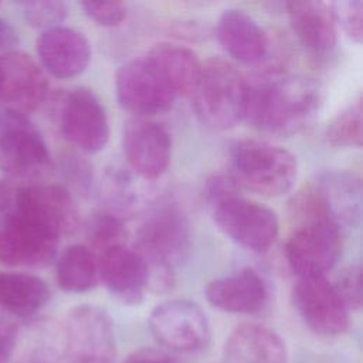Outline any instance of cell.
<instances>
[{
	"instance_id": "38",
	"label": "cell",
	"mask_w": 363,
	"mask_h": 363,
	"mask_svg": "<svg viewBox=\"0 0 363 363\" xmlns=\"http://www.w3.org/2000/svg\"><path fill=\"white\" fill-rule=\"evenodd\" d=\"M69 363H89V362H78V360H71Z\"/></svg>"
},
{
	"instance_id": "9",
	"label": "cell",
	"mask_w": 363,
	"mask_h": 363,
	"mask_svg": "<svg viewBox=\"0 0 363 363\" xmlns=\"http://www.w3.org/2000/svg\"><path fill=\"white\" fill-rule=\"evenodd\" d=\"M115 92L119 105L139 118L167 111L176 98L173 88L147 55L119 67Z\"/></svg>"
},
{
	"instance_id": "29",
	"label": "cell",
	"mask_w": 363,
	"mask_h": 363,
	"mask_svg": "<svg viewBox=\"0 0 363 363\" xmlns=\"http://www.w3.org/2000/svg\"><path fill=\"white\" fill-rule=\"evenodd\" d=\"M125 237L126 231L119 216L109 211H99L89 217L86 224V238L95 248L102 251L123 244Z\"/></svg>"
},
{
	"instance_id": "33",
	"label": "cell",
	"mask_w": 363,
	"mask_h": 363,
	"mask_svg": "<svg viewBox=\"0 0 363 363\" xmlns=\"http://www.w3.org/2000/svg\"><path fill=\"white\" fill-rule=\"evenodd\" d=\"M105 196L108 197V203L112 208L109 213H113V210H128L135 206V200L138 201V196L133 193L130 179L121 172H116L108 177Z\"/></svg>"
},
{
	"instance_id": "17",
	"label": "cell",
	"mask_w": 363,
	"mask_h": 363,
	"mask_svg": "<svg viewBox=\"0 0 363 363\" xmlns=\"http://www.w3.org/2000/svg\"><path fill=\"white\" fill-rule=\"evenodd\" d=\"M99 279L122 303H140L149 288V268L138 250L125 244L102 250L98 257Z\"/></svg>"
},
{
	"instance_id": "25",
	"label": "cell",
	"mask_w": 363,
	"mask_h": 363,
	"mask_svg": "<svg viewBox=\"0 0 363 363\" xmlns=\"http://www.w3.org/2000/svg\"><path fill=\"white\" fill-rule=\"evenodd\" d=\"M51 292L44 279L24 272L0 274V306L6 311L30 318L50 301Z\"/></svg>"
},
{
	"instance_id": "32",
	"label": "cell",
	"mask_w": 363,
	"mask_h": 363,
	"mask_svg": "<svg viewBox=\"0 0 363 363\" xmlns=\"http://www.w3.org/2000/svg\"><path fill=\"white\" fill-rule=\"evenodd\" d=\"M347 309H360L362 306V269L359 265L345 268L332 284Z\"/></svg>"
},
{
	"instance_id": "22",
	"label": "cell",
	"mask_w": 363,
	"mask_h": 363,
	"mask_svg": "<svg viewBox=\"0 0 363 363\" xmlns=\"http://www.w3.org/2000/svg\"><path fill=\"white\" fill-rule=\"evenodd\" d=\"M289 26L301 45L315 55H328L336 45L335 20L329 4L322 1H289Z\"/></svg>"
},
{
	"instance_id": "31",
	"label": "cell",
	"mask_w": 363,
	"mask_h": 363,
	"mask_svg": "<svg viewBox=\"0 0 363 363\" xmlns=\"http://www.w3.org/2000/svg\"><path fill=\"white\" fill-rule=\"evenodd\" d=\"M335 23L356 43L363 37V1L362 0H337L329 4Z\"/></svg>"
},
{
	"instance_id": "4",
	"label": "cell",
	"mask_w": 363,
	"mask_h": 363,
	"mask_svg": "<svg viewBox=\"0 0 363 363\" xmlns=\"http://www.w3.org/2000/svg\"><path fill=\"white\" fill-rule=\"evenodd\" d=\"M190 224L186 214L170 201L156 206L143 220L138 233V252L149 268V286L167 289L173 269L189 255Z\"/></svg>"
},
{
	"instance_id": "14",
	"label": "cell",
	"mask_w": 363,
	"mask_h": 363,
	"mask_svg": "<svg viewBox=\"0 0 363 363\" xmlns=\"http://www.w3.org/2000/svg\"><path fill=\"white\" fill-rule=\"evenodd\" d=\"M0 101L6 108L27 115L47 98L48 79L44 69L24 51L0 55Z\"/></svg>"
},
{
	"instance_id": "36",
	"label": "cell",
	"mask_w": 363,
	"mask_h": 363,
	"mask_svg": "<svg viewBox=\"0 0 363 363\" xmlns=\"http://www.w3.org/2000/svg\"><path fill=\"white\" fill-rule=\"evenodd\" d=\"M18 44L17 30L4 18L0 17V51L10 52L14 51Z\"/></svg>"
},
{
	"instance_id": "20",
	"label": "cell",
	"mask_w": 363,
	"mask_h": 363,
	"mask_svg": "<svg viewBox=\"0 0 363 363\" xmlns=\"http://www.w3.org/2000/svg\"><path fill=\"white\" fill-rule=\"evenodd\" d=\"M268 296L267 282L251 268L220 277L206 286L207 301L231 313H257L265 308Z\"/></svg>"
},
{
	"instance_id": "26",
	"label": "cell",
	"mask_w": 363,
	"mask_h": 363,
	"mask_svg": "<svg viewBox=\"0 0 363 363\" xmlns=\"http://www.w3.org/2000/svg\"><path fill=\"white\" fill-rule=\"evenodd\" d=\"M147 57L164 75L176 96H191L203 67L191 50L177 44L160 43L152 47Z\"/></svg>"
},
{
	"instance_id": "16",
	"label": "cell",
	"mask_w": 363,
	"mask_h": 363,
	"mask_svg": "<svg viewBox=\"0 0 363 363\" xmlns=\"http://www.w3.org/2000/svg\"><path fill=\"white\" fill-rule=\"evenodd\" d=\"M13 208L41 223L60 237L75 230L78 208L71 193L60 184H30L14 190Z\"/></svg>"
},
{
	"instance_id": "37",
	"label": "cell",
	"mask_w": 363,
	"mask_h": 363,
	"mask_svg": "<svg viewBox=\"0 0 363 363\" xmlns=\"http://www.w3.org/2000/svg\"><path fill=\"white\" fill-rule=\"evenodd\" d=\"M14 332H16V328L0 323V363L6 362L9 359Z\"/></svg>"
},
{
	"instance_id": "1",
	"label": "cell",
	"mask_w": 363,
	"mask_h": 363,
	"mask_svg": "<svg viewBox=\"0 0 363 363\" xmlns=\"http://www.w3.org/2000/svg\"><path fill=\"white\" fill-rule=\"evenodd\" d=\"M316 81L302 75H281L247 81L244 119L255 129L288 136L305 129L322 101Z\"/></svg>"
},
{
	"instance_id": "23",
	"label": "cell",
	"mask_w": 363,
	"mask_h": 363,
	"mask_svg": "<svg viewBox=\"0 0 363 363\" xmlns=\"http://www.w3.org/2000/svg\"><path fill=\"white\" fill-rule=\"evenodd\" d=\"M68 356L64 325L35 320L24 330L16 329L9 359L11 363H60Z\"/></svg>"
},
{
	"instance_id": "24",
	"label": "cell",
	"mask_w": 363,
	"mask_h": 363,
	"mask_svg": "<svg viewBox=\"0 0 363 363\" xmlns=\"http://www.w3.org/2000/svg\"><path fill=\"white\" fill-rule=\"evenodd\" d=\"M228 363H286V347L281 336L258 323L237 326L225 340Z\"/></svg>"
},
{
	"instance_id": "5",
	"label": "cell",
	"mask_w": 363,
	"mask_h": 363,
	"mask_svg": "<svg viewBox=\"0 0 363 363\" xmlns=\"http://www.w3.org/2000/svg\"><path fill=\"white\" fill-rule=\"evenodd\" d=\"M233 180L258 194L277 197L288 193L298 176L296 157L267 140L241 139L228 150Z\"/></svg>"
},
{
	"instance_id": "39",
	"label": "cell",
	"mask_w": 363,
	"mask_h": 363,
	"mask_svg": "<svg viewBox=\"0 0 363 363\" xmlns=\"http://www.w3.org/2000/svg\"><path fill=\"white\" fill-rule=\"evenodd\" d=\"M0 82H1V72H0Z\"/></svg>"
},
{
	"instance_id": "27",
	"label": "cell",
	"mask_w": 363,
	"mask_h": 363,
	"mask_svg": "<svg viewBox=\"0 0 363 363\" xmlns=\"http://www.w3.org/2000/svg\"><path fill=\"white\" fill-rule=\"evenodd\" d=\"M55 277L58 286L69 294H82L96 286L99 281L98 257L81 244L67 247L57 259Z\"/></svg>"
},
{
	"instance_id": "2",
	"label": "cell",
	"mask_w": 363,
	"mask_h": 363,
	"mask_svg": "<svg viewBox=\"0 0 363 363\" xmlns=\"http://www.w3.org/2000/svg\"><path fill=\"white\" fill-rule=\"evenodd\" d=\"M204 199L217 227L235 244L255 252L267 251L277 240V214L238 193L230 174H213L204 186Z\"/></svg>"
},
{
	"instance_id": "15",
	"label": "cell",
	"mask_w": 363,
	"mask_h": 363,
	"mask_svg": "<svg viewBox=\"0 0 363 363\" xmlns=\"http://www.w3.org/2000/svg\"><path fill=\"white\" fill-rule=\"evenodd\" d=\"M122 146L130 167L143 179L153 180L166 172L172 155V139L163 125L143 118L126 122Z\"/></svg>"
},
{
	"instance_id": "34",
	"label": "cell",
	"mask_w": 363,
	"mask_h": 363,
	"mask_svg": "<svg viewBox=\"0 0 363 363\" xmlns=\"http://www.w3.org/2000/svg\"><path fill=\"white\" fill-rule=\"evenodd\" d=\"M81 7L99 26H118L126 17V6L122 1H82Z\"/></svg>"
},
{
	"instance_id": "8",
	"label": "cell",
	"mask_w": 363,
	"mask_h": 363,
	"mask_svg": "<svg viewBox=\"0 0 363 363\" xmlns=\"http://www.w3.org/2000/svg\"><path fill=\"white\" fill-rule=\"evenodd\" d=\"M13 203V201H11ZM60 235L10 206L0 220V262L43 268L57 255Z\"/></svg>"
},
{
	"instance_id": "10",
	"label": "cell",
	"mask_w": 363,
	"mask_h": 363,
	"mask_svg": "<svg viewBox=\"0 0 363 363\" xmlns=\"http://www.w3.org/2000/svg\"><path fill=\"white\" fill-rule=\"evenodd\" d=\"M149 329L159 343L176 352L201 350L211 337L206 313L187 299H172L157 305L149 316Z\"/></svg>"
},
{
	"instance_id": "6",
	"label": "cell",
	"mask_w": 363,
	"mask_h": 363,
	"mask_svg": "<svg viewBox=\"0 0 363 363\" xmlns=\"http://www.w3.org/2000/svg\"><path fill=\"white\" fill-rule=\"evenodd\" d=\"M191 96L201 122L225 130L244 119L247 79L228 61L213 58L201 67Z\"/></svg>"
},
{
	"instance_id": "19",
	"label": "cell",
	"mask_w": 363,
	"mask_h": 363,
	"mask_svg": "<svg viewBox=\"0 0 363 363\" xmlns=\"http://www.w3.org/2000/svg\"><path fill=\"white\" fill-rule=\"evenodd\" d=\"M323 214L340 230L354 227L362 216V180L347 170L322 173L311 189Z\"/></svg>"
},
{
	"instance_id": "28",
	"label": "cell",
	"mask_w": 363,
	"mask_h": 363,
	"mask_svg": "<svg viewBox=\"0 0 363 363\" xmlns=\"http://www.w3.org/2000/svg\"><path fill=\"white\" fill-rule=\"evenodd\" d=\"M363 138V118H362V99L342 109L328 125L325 139L332 146L337 147H359Z\"/></svg>"
},
{
	"instance_id": "11",
	"label": "cell",
	"mask_w": 363,
	"mask_h": 363,
	"mask_svg": "<svg viewBox=\"0 0 363 363\" xmlns=\"http://www.w3.org/2000/svg\"><path fill=\"white\" fill-rule=\"evenodd\" d=\"M71 360L113 363L115 333L109 315L94 305H79L62 322Z\"/></svg>"
},
{
	"instance_id": "13",
	"label": "cell",
	"mask_w": 363,
	"mask_h": 363,
	"mask_svg": "<svg viewBox=\"0 0 363 363\" xmlns=\"http://www.w3.org/2000/svg\"><path fill=\"white\" fill-rule=\"evenodd\" d=\"M62 135L74 146L84 152H99L109 138V123L105 108L99 98L88 88L71 89L60 112Z\"/></svg>"
},
{
	"instance_id": "12",
	"label": "cell",
	"mask_w": 363,
	"mask_h": 363,
	"mask_svg": "<svg viewBox=\"0 0 363 363\" xmlns=\"http://www.w3.org/2000/svg\"><path fill=\"white\" fill-rule=\"evenodd\" d=\"M295 309L316 335L339 336L349 326V309L326 277L298 278L292 292Z\"/></svg>"
},
{
	"instance_id": "18",
	"label": "cell",
	"mask_w": 363,
	"mask_h": 363,
	"mask_svg": "<svg viewBox=\"0 0 363 363\" xmlns=\"http://www.w3.org/2000/svg\"><path fill=\"white\" fill-rule=\"evenodd\" d=\"M37 55L41 68L60 79H68L85 71L91 60V44L78 30L58 26L37 37Z\"/></svg>"
},
{
	"instance_id": "3",
	"label": "cell",
	"mask_w": 363,
	"mask_h": 363,
	"mask_svg": "<svg viewBox=\"0 0 363 363\" xmlns=\"http://www.w3.org/2000/svg\"><path fill=\"white\" fill-rule=\"evenodd\" d=\"M301 224L285 244V258L298 278L325 277L342 251V230L318 206L311 190L302 191L292 204Z\"/></svg>"
},
{
	"instance_id": "35",
	"label": "cell",
	"mask_w": 363,
	"mask_h": 363,
	"mask_svg": "<svg viewBox=\"0 0 363 363\" xmlns=\"http://www.w3.org/2000/svg\"><path fill=\"white\" fill-rule=\"evenodd\" d=\"M123 363H180L170 354L156 349H140L130 354Z\"/></svg>"
},
{
	"instance_id": "7",
	"label": "cell",
	"mask_w": 363,
	"mask_h": 363,
	"mask_svg": "<svg viewBox=\"0 0 363 363\" xmlns=\"http://www.w3.org/2000/svg\"><path fill=\"white\" fill-rule=\"evenodd\" d=\"M51 155L40 129L27 115L0 111V169L16 177H33L47 170Z\"/></svg>"
},
{
	"instance_id": "30",
	"label": "cell",
	"mask_w": 363,
	"mask_h": 363,
	"mask_svg": "<svg viewBox=\"0 0 363 363\" xmlns=\"http://www.w3.org/2000/svg\"><path fill=\"white\" fill-rule=\"evenodd\" d=\"M28 26L43 31L61 26L68 16V7L60 0H28L18 3Z\"/></svg>"
},
{
	"instance_id": "21",
	"label": "cell",
	"mask_w": 363,
	"mask_h": 363,
	"mask_svg": "<svg viewBox=\"0 0 363 363\" xmlns=\"http://www.w3.org/2000/svg\"><path fill=\"white\" fill-rule=\"evenodd\" d=\"M217 38L224 51L245 65L262 62L269 50V40L264 28L245 11L228 9L217 23Z\"/></svg>"
}]
</instances>
